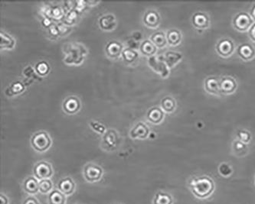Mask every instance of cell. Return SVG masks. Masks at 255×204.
<instances>
[{
    "label": "cell",
    "instance_id": "cell-1",
    "mask_svg": "<svg viewBox=\"0 0 255 204\" xmlns=\"http://www.w3.org/2000/svg\"><path fill=\"white\" fill-rule=\"evenodd\" d=\"M187 186L192 195L201 201L210 198L215 193L216 188L214 180L207 175L191 177L188 180Z\"/></svg>",
    "mask_w": 255,
    "mask_h": 204
},
{
    "label": "cell",
    "instance_id": "cell-2",
    "mask_svg": "<svg viewBox=\"0 0 255 204\" xmlns=\"http://www.w3.org/2000/svg\"><path fill=\"white\" fill-rule=\"evenodd\" d=\"M254 24V20L250 16L249 13L241 12L235 16L232 20V25L236 30L244 33L248 32Z\"/></svg>",
    "mask_w": 255,
    "mask_h": 204
},
{
    "label": "cell",
    "instance_id": "cell-3",
    "mask_svg": "<svg viewBox=\"0 0 255 204\" xmlns=\"http://www.w3.org/2000/svg\"><path fill=\"white\" fill-rule=\"evenodd\" d=\"M31 144L37 152L43 153L50 147L52 140L48 133L45 132H38L33 135L31 139Z\"/></svg>",
    "mask_w": 255,
    "mask_h": 204
},
{
    "label": "cell",
    "instance_id": "cell-4",
    "mask_svg": "<svg viewBox=\"0 0 255 204\" xmlns=\"http://www.w3.org/2000/svg\"><path fill=\"white\" fill-rule=\"evenodd\" d=\"M216 51L220 57L228 58L236 52V45L231 38H221L216 44Z\"/></svg>",
    "mask_w": 255,
    "mask_h": 204
},
{
    "label": "cell",
    "instance_id": "cell-5",
    "mask_svg": "<svg viewBox=\"0 0 255 204\" xmlns=\"http://www.w3.org/2000/svg\"><path fill=\"white\" fill-rule=\"evenodd\" d=\"M33 172L35 177L40 181L49 179L53 174V167L46 161H40L35 165Z\"/></svg>",
    "mask_w": 255,
    "mask_h": 204
},
{
    "label": "cell",
    "instance_id": "cell-6",
    "mask_svg": "<svg viewBox=\"0 0 255 204\" xmlns=\"http://www.w3.org/2000/svg\"><path fill=\"white\" fill-rule=\"evenodd\" d=\"M103 170L101 167L93 164H88L84 169V176L88 182H96L101 180Z\"/></svg>",
    "mask_w": 255,
    "mask_h": 204
},
{
    "label": "cell",
    "instance_id": "cell-7",
    "mask_svg": "<svg viewBox=\"0 0 255 204\" xmlns=\"http://www.w3.org/2000/svg\"><path fill=\"white\" fill-rule=\"evenodd\" d=\"M237 83L233 77L226 76L220 78L221 95H230L237 90Z\"/></svg>",
    "mask_w": 255,
    "mask_h": 204
},
{
    "label": "cell",
    "instance_id": "cell-8",
    "mask_svg": "<svg viewBox=\"0 0 255 204\" xmlns=\"http://www.w3.org/2000/svg\"><path fill=\"white\" fill-rule=\"evenodd\" d=\"M192 23L196 29L204 30L210 26V18L206 13L197 12L192 17Z\"/></svg>",
    "mask_w": 255,
    "mask_h": 204
},
{
    "label": "cell",
    "instance_id": "cell-9",
    "mask_svg": "<svg viewBox=\"0 0 255 204\" xmlns=\"http://www.w3.org/2000/svg\"><path fill=\"white\" fill-rule=\"evenodd\" d=\"M204 89L211 95L221 96L220 92V78L217 77H209L204 81Z\"/></svg>",
    "mask_w": 255,
    "mask_h": 204
},
{
    "label": "cell",
    "instance_id": "cell-10",
    "mask_svg": "<svg viewBox=\"0 0 255 204\" xmlns=\"http://www.w3.org/2000/svg\"><path fill=\"white\" fill-rule=\"evenodd\" d=\"M236 54L244 61H251L255 57V49L252 45L243 43L237 47Z\"/></svg>",
    "mask_w": 255,
    "mask_h": 204
},
{
    "label": "cell",
    "instance_id": "cell-11",
    "mask_svg": "<svg viewBox=\"0 0 255 204\" xmlns=\"http://www.w3.org/2000/svg\"><path fill=\"white\" fill-rule=\"evenodd\" d=\"M160 57L153 56L149 58V65L151 68H153L155 71L161 74L163 77H165L169 75V68L165 65V61L160 60Z\"/></svg>",
    "mask_w": 255,
    "mask_h": 204
},
{
    "label": "cell",
    "instance_id": "cell-12",
    "mask_svg": "<svg viewBox=\"0 0 255 204\" xmlns=\"http://www.w3.org/2000/svg\"><path fill=\"white\" fill-rule=\"evenodd\" d=\"M232 151L234 155L238 158H243L249 153L248 145L243 143L237 138H235L232 145Z\"/></svg>",
    "mask_w": 255,
    "mask_h": 204
},
{
    "label": "cell",
    "instance_id": "cell-13",
    "mask_svg": "<svg viewBox=\"0 0 255 204\" xmlns=\"http://www.w3.org/2000/svg\"><path fill=\"white\" fill-rule=\"evenodd\" d=\"M103 142L104 146L108 149H115L118 143L117 133L113 129H109L103 138Z\"/></svg>",
    "mask_w": 255,
    "mask_h": 204
},
{
    "label": "cell",
    "instance_id": "cell-14",
    "mask_svg": "<svg viewBox=\"0 0 255 204\" xmlns=\"http://www.w3.org/2000/svg\"><path fill=\"white\" fill-rule=\"evenodd\" d=\"M58 188L65 195H71L74 193L75 184L70 177H65L58 182Z\"/></svg>",
    "mask_w": 255,
    "mask_h": 204
},
{
    "label": "cell",
    "instance_id": "cell-15",
    "mask_svg": "<svg viewBox=\"0 0 255 204\" xmlns=\"http://www.w3.org/2000/svg\"><path fill=\"white\" fill-rule=\"evenodd\" d=\"M160 22V15L155 10H149L144 15V22L148 27L153 28V29L157 28Z\"/></svg>",
    "mask_w": 255,
    "mask_h": 204
},
{
    "label": "cell",
    "instance_id": "cell-16",
    "mask_svg": "<svg viewBox=\"0 0 255 204\" xmlns=\"http://www.w3.org/2000/svg\"><path fill=\"white\" fill-rule=\"evenodd\" d=\"M80 101L77 97H70L67 98L63 102V109L67 113L74 114L79 110Z\"/></svg>",
    "mask_w": 255,
    "mask_h": 204
},
{
    "label": "cell",
    "instance_id": "cell-17",
    "mask_svg": "<svg viewBox=\"0 0 255 204\" xmlns=\"http://www.w3.org/2000/svg\"><path fill=\"white\" fill-rule=\"evenodd\" d=\"M149 134V128L141 122H138L137 125H135L134 128L130 132V136L132 138H140V139L147 138Z\"/></svg>",
    "mask_w": 255,
    "mask_h": 204
},
{
    "label": "cell",
    "instance_id": "cell-18",
    "mask_svg": "<svg viewBox=\"0 0 255 204\" xmlns=\"http://www.w3.org/2000/svg\"><path fill=\"white\" fill-rule=\"evenodd\" d=\"M123 52V46L117 41H110L107 45L106 53L108 57L116 58L121 55Z\"/></svg>",
    "mask_w": 255,
    "mask_h": 204
},
{
    "label": "cell",
    "instance_id": "cell-19",
    "mask_svg": "<svg viewBox=\"0 0 255 204\" xmlns=\"http://www.w3.org/2000/svg\"><path fill=\"white\" fill-rule=\"evenodd\" d=\"M182 57H183L182 54L180 52L167 51L164 56V61L169 69V68H173L176 64H178L181 61Z\"/></svg>",
    "mask_w": 255,
    "mask_h": 204
},
{
    "label": "cell",
    "instance_id": "cell-20",
    "mask_svg": "<svg viewBox=\"0 0 255 204\" xmlns=\"http://www.w3.org/2000/svg\"><path fill=\"white\" fill-rule=\"evenodd\" d=\"M174 199L173 196L168 192L160 191L157 192L155 194L153 198V204H173Z\"/></svg>",
    "mask_w": 255,
    "mask_h": 204
},
{
    "label": "cell",
    "instance_id": "cell-21",
    "mask_svg": "<svg viewBox=\"0 0 255 204\" xmlns=\"http://www.w3.org/2000/svg\"><path fill=\"white\" fill-rule=\"evenodd\" d=\"M147 118L152 123H160L164 118V110L159 107L151 108L148 111Z\"/></svg>",
    "mask_w": 255,
    "mask_h": 204
},
{
    "label": "cell",
    "instance_id": "cell-22",
    "mask_svg": "<svg viewBox=\"0 0 255 204\" xmlns=\"http://www.w3.org/2000/svg\"><path fill=\"white\" fill-rule=\"evenodd\" d=\"M182 35L180 31L177 29H170L166 33L167 43L171 46H177L182 42Z\"/></svg>",
    "mask_w": 255,
    "mask_h": 204
},
{
    "label": "cell",
    "instance_id": "cell-23",
    "mask_svg": "<svg viewBox=\"0 0 255 204\" xmlns=\"http://www.w3.org/2000/svg\"><path fill=\"white\" fill-rule=\"evenodd\" d=\"M25 192L30 194H36L39 191V182L34 177H28L24 182Z\"/></svg>",
    "mask_w": 255,
    "mask_h": 204
},
{
    "label": "cell",
    "instance_id": "cell-24",
    "mask_svg": "<svg viewBox=\"0 0 255 204\" xmlns=\"http://www.w3.org/2000/svg\"><path fill=\"white\" fill-rule=\"evenodd\" d=\"M150 41L158 49H163L168 44L167 40H166V34H165L164 32H160V31L152 34L150 37Z\"/></svg>",
    "mask_w": 255,
    "mask_h": 204
},
{
    "label": "cell",
    "instance_id": "cell-25",
    "mask_svg": "<svg viewBox=\"0 0 255 204\" xmlns=\"http://www.w3.org/2000/svg\"><path fill=\"white\" fill-rule=\"evenodd\" d=\"M140 51L144 55L153 57L157 52V47L150 40H145L140 45Z\"/></svg>",
    "mask_w": 255,
    "mask_h": 204
},
{
    "label": "cell",
    "instance_id": "cell-26",
    "mask_svg": "<svg viewBox=\"0 0 255 204\" xmlns=\"http://www.w3.org/2000/svg\"><path fill=\"white\" fill-rule=\"evenodd\" d=\"M66 198L64 193L59 190H54L49 196V204H65Z\"/></svg>",
    "mask_w": 255,
    "mask_h": 204
},
{
    "label": "cell",
    "instance_id": "cell-27",
    "mask_svg": "<svg viewBox=\"0 0 255 204\" xmlns=\"http://www.w3.org/2000/svg\"><path fill=\"white\" fill-rule=\"evenodd\" d=\"M161 107L165 113H171L175 111L176 108V102L173 97H165L161 101Z\"/></svg>",
    "mask_w": 255,
    "mask_h": 204
},
{
    "label": "cell",
    "instance_id": "cell-28",
    "mask_svg": "<svg viewBox=\"0 0 255 204\" xmlns=\"http://www.w3.org/2000/svg\"><path fill=\"white\" fill-rule=\"evenodd\" d=\"M99 23L103 30L110 31L115 26L114 17L110 15L103 17L99 21Z\"/></svg>",
    "mask_w": 255,
    "mask_h": 204
},
{
    "label": "cell",
    "instance_id": "cell-29",
    "mask_svg": "<svg viewBox=\"0 0 255 204\" xmlns=\"http://www.w3.org/2000/svg\"><path fill=\"white\" fill-rule=\"evenodd\" d=\"M0 38H1V43H0L1 49H11L14 47V39L6 33L1 32Z\"/></svg>",
    "mask_w": 255,
    "mask_h": 204
},
{
    "label": "cell",
    "instance_id": "cell-30",
    "mask_svg": "<svg viewBox=\"0 0 255 204\" xmlns=\"http://www.w3.org/2000/svg\"><path fill=\"white\" fill-rule=\"evenodd\" d=\"M236 138L241 141L243 143L248 145L252 141V136L249 131L247 129H240L236 131Z\"/></svg>",
    "mask_w": 255,
    "mask_h": 204
},
{
    "label": "cell",
    "instance_id": "cell-31",
    "mask_svg": "<svg viewBox=\"0 0 255 204\" xmlns=\"http://www.w3.org/2000/svg\"><path fill=\"white\" fill-rule=\"evenodd\" d=\"M218 171L221 177L228 178L233 174L234 169L230 164L223 162V163L220 164L218 168Z\"/></svg>",
    "mask_w": 255,
    "mask_h": 204
},
{
    "label": "cell",
    "instance_id": "cell-32",
    "mask_svg": "<svg viewBox=\"0 0 255 204\" xmlns=\"http://www.w3.org/2000/svg\"><path fill=\"white\" fill-rule=\"evenodd\" d=\"M123 58L128 63L133 62L138 57V54L136 51L130 49H124L122 52Z\"/></svg>",
    "mask_w": 255,
    "mask_h": 204
},
{
    "label": "cell",
    "instance_id": "cell-33",
    "mask_svg": "<svg viewBox=\"0 0 255 204\" xmlns=\"http://www.w3.org/2000/svg\"><path fill=\"white\" fill-rule=\"evenodd\" d=\"M35 70L38 75L45 76L49 73L50 68H49L48 63L45 62V61H40L36 65Z\"/></svg>",
    "mask_w": 255,
    "mask_h": 204
},
{
    "label": "cell",
    "instance_id": "cell-34",
    "mask_svg": "<svg viewBox=\"0 0 255 204\" xmlns=\"http://www.w3.org/2000/svg\"><path fill=\"white\" fill-rule=\"evenodd\" d=\"M53 189V182L49 179H44L40 181L39 191L42 193H49Z\"/></svg>",
    "mask_w": 255,
    "mask_h": 204
},
{
    "label": "cell",
    "instance_id": "cell-35",
    "mask_svg": "<svg viewBox=\"0 0 255 204\" xmlns=\"http://www.w3.org/2000/svg\"><path fill=\"white\" fill-rule=\"evenodd\" d=\"M24 89H25V87L21 83L17 82L13 84L11 87H9L8 90L11 92L10 95H13V94H18V93H21V92L23 91Z\"/></svg>",
    "mask_w": 255,
    "mask_h": 204
},
{
    "label": "cell",
    "instance_id": "cell-36",
    "mask_svg": "<svg viewBox=\"0 0 255 204\" xmlns=\"http://www.w3.org/2000/svg\"><path fill=\"white\" fill-rule=\"evenodd\" d=\"M90 125L93 128V130L97 131V133H101V134L105 133V129H106L104 125L97 122H91Z\"/></svg>",
    "mask_w": 255,
    "mask_h": 204
},
{
    "label": "cell",
    "instance_id": "cell-37",
    "mask_svg": "<svg viewBox=\"0 0 255 204\" xmlns=\"http://www.w3.org/2000/svg\"><path fill=\"white\" fill-rule=\"evenodd\" d=\"M248 36H249L250 39L255 43V22L248 31Z\"/></svg>",
    "mask_w": 255,
    "mask_h": 204
},
{
    "label": "cell",
    "instance_id": "cell-38",
    "mask_svg": "<svg viewBox=\"0 0 255 204\" xmlns=\"http://www.w3.org/2000/svg\"><path fill=\"white\" fill-rule=\"evenodd\" d=\"M23 204H40L38 202V200L34 197H29L27 199H25V201H24Z\"/></svg>",
    "mask_w": 255,
    "mask_h": 204
},
{
    "label": "cell",
    "instance_id": "cell-39",
    "mask_svg": "<svg viewBox=\"0 0 255 204\" xmlns=\"http://www.w3.org/2000/svg\"><path fill=\"white\" fill-rule=\"evenodd\" d=\"M9 204V200L5 195L1 194L0 195V204Z\"/></svg>",
    "mask_w": 255,
    "mask_h": 204
},
{
    "label": "cell",
    "instance_id": "cell-40",
    "mask_svg": "<svg viewBox=\"0 0 255 204\" xmlns=\"http://www.w3.org/2000/svg\"><path fill=\"white\" fill-rule=\"evenodd\" d=\"M249 14L254 20V22H255V3L253 4L252 9H250Z\"/></svg>",
    "mask_w": 255,
    "mask_h": 204
},
{
    "label": "cell",
    "instance_id": "cell-41",
    "mask_svg": "<svg viewBox=\"0 0 255 204\" xmlns=\"http://www.w3.org/2000/svg\"></svg>",
    "mask_w": 255,
    "mask_h": 204
}]
</instances>
